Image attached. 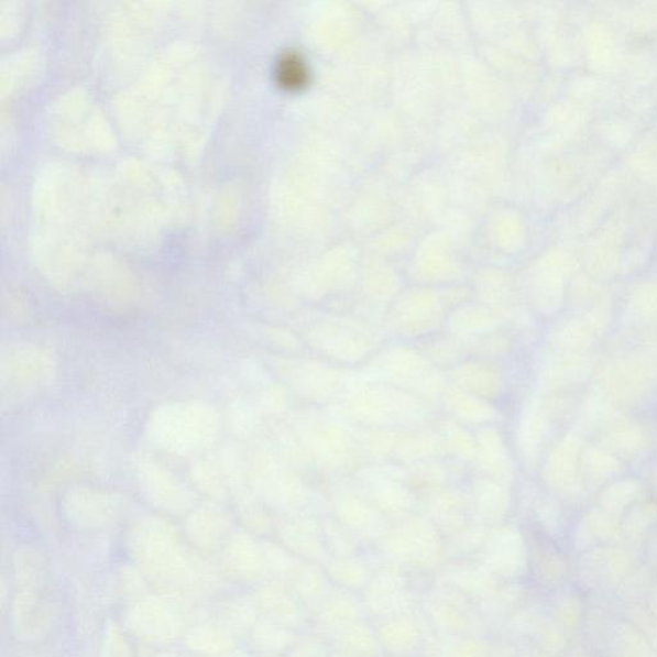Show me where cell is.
<instances>
[{
    "label": "cell",
    "instance_id": "1",
    "mask_svg": "<svg viewBox=\"0 0 657 657\" xmlns=\"http://www.w3.org/2000/svg\"><path fill=\"white\" fill-rule=\"evenodd\" d=\"M277 80L285 88L298 89L307 81V67L305 61L297 56V54H285L277 64Z\"/></svg>",
    "mask_w": 657,
    "mask_h": 657
}]
</instances>
